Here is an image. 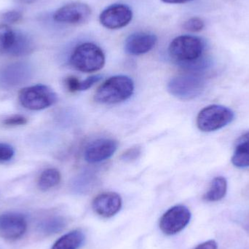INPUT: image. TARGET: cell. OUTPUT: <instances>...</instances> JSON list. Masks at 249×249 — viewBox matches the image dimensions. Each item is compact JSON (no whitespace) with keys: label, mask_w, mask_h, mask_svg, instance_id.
I'll return each instance as SVG.
<instances>
[{"label":"cell","mask_w":249,"mask_h":249,"mask_svg":"<svg viewBox=\"0 0 249 249\" xmlns=\"http://www.w3.org/2000/svg\"><path fill=\"white\" fill-rule=\"evenodd\" d=\"M122 198L118 193L108 192L99 194L92 203L95 213L105 218L116 215L122 208Z\"/></svg>","instance_id":"cell-12"},{"label":"cell","mask_w":249,"mask_h":249,"mask_svg":"<svg viewBox=\"0 0 249 249\" xmlns=\"http://www.w3.org/2000/svg\"><path fill=\"white\" fill-rule=\"evenodd\" d=\"M118 143L112 139H99L90 142L84 152V158L89 163H99L109 159L116 152Z\"/></svg>","instance_id":"cell-11"},{"label":"cell","mask_w":249,"mask_h":249,"mask_svg":"<svg viewBox=\"0 0 249 249\" xmlns=\"http://www.w3.org/2000/svg\"><path fill=\"white\" fill-rule=\"evenodd\" d=\"M16 32L8 25H0V55L8 54L14 42Z\"/></svg>","instance_id":"cell-20"},{"label":"cell","mask_w":249,"mask_h":249,"mask_svg":"<svg viewBox=\"0 0 249 249\" xmlns=\"http://www.w3.org/2000/svg\"><path fill=\"white\" fill-rule=\"evenodd\" d=\"M158 37L154 34L136 32L126 39L124 50L132 55H140L152 51L156 45Z\"/></svg>","instance_id":"cell-14"},{"label":"cell","mask_w":249,"mask_h":249,"mask_svg":"<svg viewBox=\"0 0 249 249\" xmlns=\"http://www.w3.org/2000/svg\"><path fill=\"white\" fill-rule=\"evenodd\" d=\"M66 222L64 218L60 216L48 218L41 223L40 230L47 235L57 233L62 231L65 227Z\"/></svg>","instance_id":"cell-21"},{"label":"cell","mask_w":249,"mask_h":249,"mask_svg":"<svg viewBox=\"0 0 249 249\" xmlns=\"http://www.w3.org/2000/svg\"><path fill=\"white\" fill-rule=\"evenodd\" d=\"M85 240L86 237L81 231H71L57 240L51 249H79Z\"/></svg>","instance_id":"cell-17"},{"label":"cell","mask_w":249,"mask_h":249,"mask_svg":"<svg viewBox=\"0 0 249 249\" xmlns=\"http://www.w3.org/2000/svg\"><path fill=\"white\" fill-rule=\"evenodd\" d=\"M134 91V83L124 75L114 76L107 80L96 90L95 101L105 105L121 103L128 99Z\"/></svg>","instance_id":"cell-1"},{"label":"cell","mask_w":249,"mask_h":249,"mask_svg":"<svg viewBox=\"0 0 249 249\" xmlns=\"http://www.w3.org/2000/svg\"><path fill=\"white\" fill-rule=\"evenodd\" d=\"M101 75H93L88 77L84 81L80 82V91L90 89L93 85L97 83L102 79Z\"/></svg>","instance_id":"cell-28"},{"label":"cell","mask_w":249,"mask_h":249,"mask_svg":"<svg viewBox=\"0 0 249 249\" xmlns=\"http://www.w3.org/2000/svg\"><path fill=\"white\" fill-rule=\"evenodd\" d=\"M27 220L24 215L18 212H6L0 214V237L8 241H16L27 231Z\"/></svg>","instance_id":"cell-8"},{"label":"cell","mask_w":249,"mask_h":249,"mask_svg":"<svg viewBox=\"0 0 249 249\" xmlns=\"http://www.w3.org/2000/svg\"><path fill=\"white\" fill-rule=\"evenodd\" d=\"M23 18V15L18 10H10L6 12L1 16V18L4 22L10 23H16L20 21Z\"/></svg>","instance_id":"cell-27"},{"label":"cell","mask_w":249,"mask_h":249,"mask_svg":"<svg viewBox=\"0 0 249 249\" xmlns=\"http://www.w3.org/2000/svg\"><path fill=\"white\" fill-rule=\"evenodd\" d=\"M204 88V79L196 73H189L174 77L167 86L168 92L172 96L181 100H190L200 96Z\"/></svg>","instance_id":"cell-5"},{"label":"cell","mask_w":249,"mask_h":249,"mask_svg":"<svg viewBox=\"0 0 249 249\" xmlns=\"http://www.w3.org/2000/svg\"><path fill=\"white\" fill-rule=\"evenodd\" d=\"M183 27L188 32H199L204 29L205 23L200 18L193 17L184 22Z\"/></svg>","instance_id":"cell-22"},{"label":"cell","mask_w":249,"mask_h":249,"mask_svg":"<svg viewBox=\"0 0 249 249\" xmlns=\"http://www.w3.org/2000/svg\"><path fill=\"white\" fill-rule=\"evenodd\" d=\"M232 162L240 168L249 167V133L241 136L236 143Z\"/></svg>","instance_id":"cell-16"},{"label":"cell","mask_w":249,"mask_h":249,"mask_svg":"<svg viewBox=\"0 0 249 249\" xmlns=\"http://www.w3.org/2000/svg\"><path fill=\"white\" fill-rule=\"evenodd\" d=\"M132 18L133 11L130 7L124 4H114L102 12L99 21L104 27L115 30L125 27Z\"/></svg>","instance_id":"cell-10"},{"label":"cell","mask_w":249,"mask_h":249,"mask_svg":"<svg viewBox=\"0 0 249 249\" xmlns=\"http://www.w3.org/2000/svg\"><path fill=\"white\" fill-rule=\"evenodd\" d=\"M28 123L27 118L23 115H14L7 117L2 121V124L8 127L24 125Z\"/></svg>","instance_id":"cell-24"},{"label":"cell","mask_w":249,"mask_h":249,"mask_svg":"<svg viewBox=\"0 0 249 249\" xmlns=\"http://www.w3.org/2000/svg\"><path fill=\"white\" fill-rule=\"evenodd\" d=\"M228 191V182L226 178L218 177L213 178L210 188L203 196L206 201L216 202L222 200L226 196Z\"/></svg>","instance_id":"cell-19"},{"label":"cell","mask_w":249,"mask_h":249,"mask_svg":"<svg viewBox=\"0 0 249 249\" xmlns=\"http://www.w3.org/2000/svg\"><path fill=\"white\" fill-rule=\"evenodd\" d=\"M141 154H142L141 148L135 146V147L130 148V149L125 151L121 156V159L125 161V162L136 160L140 156Z\"/></svg>","instance_id":"cell-25"},{"label":"cell","mask_w":249,"mask_h":249,"mask_svg":"<svg viewBox=\"0 0 249 249\" xmlns=\"http://www.w3.org/2000/svg\"><path fill=\"white\" fill-rule=\"evenodd\" d=\"M234 118V112L229 108L222 105H210L199 112L197 126L201 131H215L231 124Z\"/></svg>","instance_id":"cell-6"},{"label":"cell","mask_w":249,"mask_h":249,"mask_svg":"<svg viewBox=\"0 0 249 249\" xmlns=\"http://www.w3.org/2000/svg\"><path fill=\"white\" fill-rule=\"evenodd\" d=\"M14 155L15 149L11 145L0 142V162L10 161Z\"/></svg>","instance_id":"cell-23"},{"label":"cell","mask_w":249,"mask_h":249,"mask_svg":"<svg viewBox=\"0 0 249 249\" xmlns=\"http://www.w3.org/2000/svg\"><path fill=\"white\" fill-rule=\"evenodd\" d=\"M18 2L22 3V4H32V3L35 2L36 0H16Z\"/></svg>","instance_id":"cell-31"},{"label":"cell","mask_w":249,"mask_h":249,"mask_svg":"<svg viewBox=\"0 0 249 249\" xmlns=\"http://www.w3.org/2000/svg\"><path fill=\"white\" fill-rule=\"evenodd\" d=\"M35 49V44L32 38L21 32H16L13 46L8 55L14 57L25 56L32 53Z\"/></svg>","instance_id":"cell-15"},{"label":"cell","mask_w":249,"mask_h":249,"mask_svg":"<svg viewBox=\"0 0 249 249\" xmlns=\"http://www.w3.org/2000/svg\"><path fill=\"white\" fill-rule=\"evenodd\" d=\"M61 175L56 168H50L44 170L38 178V188L46 192L58 186L61 182Z\"/></svg>","instance_id":"cell-18"},{"label":"cell","mask_w":249,"mask_h":249,"mask_svg":"<svg viewBox=\"0 0 249 249\" xmlns=\"http://www.w3.org/2000/svg\"><path fill=\"white\" fill-rule=\"evenodd\" d=\"M204 43L198 36L181 35L173 39L168 48L170 56L187 67H194L204 51Z\"/></svg>","instance_id":"cell-2"},{"label":"cell","mask_w":249,"mask_h":249,"mask_svg":"<svg viewBox=\"0 0 249 249\" xmlns=\"http://www.w3.org/2000/svg\"><path fill=\"white\" fill-rule=\"evenodd\" d=\"M218 244L216 241L213 240L206 241L203 244H199L194 249H217Z\"/></svg>","instance_id":"cell-29"},{"label":"cell","mask_w":249,"mask_h":249,"mask_svg":"<svg viewBox=\"0 0 249 249\" xmlns=\"http://www.w3.org/2000/svg\"><path fill=\"white\" fill-rule=\"evenodd\" d=\"M18 100L26 109L39 111L53 106L56 102L57 95L48 86L35 85L20 90Z\"/></svg>","instance_id":"cell-4"},{"label":"cell","mask_w":249,"mask_h":249,"mask_svg":"<svg viewBox=\"0 0 249 249\" xmlns=\"http://www.w3.org/2000/svg\"><path fill=\"white\" fill-rule=\"evenodd\" d=\"M80 80L74 76L67 77L64 80V84L69 91L71 93L80 91Z\"/></svg>","instance_id":"cell-26"},{"label":"cell","mask_w":249,"mask_h":249,"mask_svg":"<svg viewBox=\"0 0 249 249\" xmlns=\"http://www.w3.org/2000/svg\"><path fill=\"white\" fill-rule=\"evenodd\" d=\"M191 216V212L186 206H174L162 215L160 220V228L165 235H176L188 225Z\"/></svg>","instance_id":"cell-7"},{"label":"cell","mask_w":249,"mask_h":249,"mask_svg":"<svg viewBox=\"0 0 249 249\" xmlns=\"http://www.w3.org/2000/svg\"><path fill=\"white\" fill-rule=\"evenodd\" d=\"M31 75L32 70L28 64H11L0 71V86L4 88L16 87L27 81Z\"/></svg>","instance_id":"cell-13"},{"label":"cell","mask_w":249,"mask_h":249,"mask_svg":"<svg viewBox=\"0 0 249 249\" xmlns=\"http://www.w3.org/2000/svg\"><path fill=\"white\" fill-rule=\"evenodd\" d=\"M70 64L82 72L99 71L105 64V55L100 47L92 42L77 45L70 57Z\"/></svg>","instance_id":"cell-3"},{"label":"cell","mask_w":249,"mask_h":249,"mask_svg":"<svg viewBox=\"0 0 249 249\" xmlns=\"http://www.w3.org/2000/svg\"><path fill=\"white\" fill-rule=\"evenodd\" d=\"M161 1L166 4H184L192 0H161Z\"/></svg>","instance_id":"cell-30"},{"label":"cell","mask_w":249,"mask_h":249,"mask_svg":"<svg viewBox=\"0 0 249 249\" xmlns=\"http://www.w3.org/2000/svg\"><path fill=\"white\" fill-rule=\"evenodd\" d=\"M91 13V8L89 4L74 1L58 9L54 13L53 19L59 23L80 25L90 19Z\"/></svg>","instance_id":"cell-9"}]
</instances>
